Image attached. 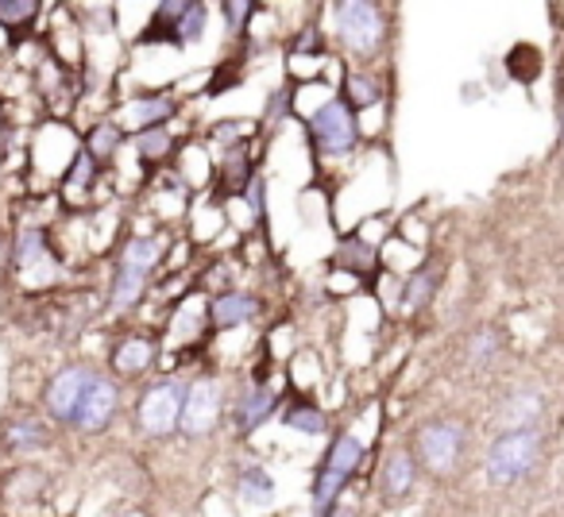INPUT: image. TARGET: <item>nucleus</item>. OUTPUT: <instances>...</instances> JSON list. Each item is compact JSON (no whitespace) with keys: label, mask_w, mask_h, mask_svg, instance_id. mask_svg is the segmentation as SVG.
I'll return each mask as SVG.
<instances>
[{"label":"nucleus","mask_w":564,"mask_h":517,"mask_svg":"<svg viewBox=\"0 0 564 517\" xmlns=\"http://www.w3.org/2000/svg\"><path fill=\"white\" fill-rule=\"evenodd\" d=\"M333 35H337L340 51H345L352 63L368 66L391 43V20H387L383 4H371V0H340L333 4Z\"/></svg>","instance_id":"f257e3e1"},{"label":"nucleus","mask_w":564,"mask_h":517,"mask_svg":"<svg viewBox=\"0 0 564 517\" xmlns=\"http://www.w3.org/2000/svg\"><path fill=\"white\" fill-rule=\"evenodd\" d=\"M364 440L356 432L340 429L333 432L329 452H325L322 468L314 471V483H310V506H314V517H325L340 498H345V486L356 479V471L364 468Z\"/></svg>","instance_id":"f03ea898"},{"label":"nucleus","mask_w":564,"mask_h":517,"mask_svg":"<svg viewBox=\"0 0 564 517\" xmlns=\"http://www.w3.org/2000/svg\"><path fill=\"white\" fill-rule=\"evenodd\" d=\"M545 460V432L541 429H518L499 432L484 452V475L491 486H514L530 479Z\"/></svg>","instance_id":"7ed1b4c3"},{"label":"nucleus","mask_w":564,"mask_h":517,"mask_svg":"<svg viewBox=\"0 0 564 517\" xmlns=\"http://www.w3.org/2000/svg\"><path fill=\"white\" fill-rule=\"evenodd\" d=\"M306 135L317 158H348L360 147V112L333 94L306 117Z\"/></svg>","instance_id":"20e7f679"},{"label":"nucleus","mask_w":564,"mask_h":517,"mask_svg":"<svg viewBox=\"0 0 564 517\" xmlns=\"http://www.w3.org/2000/svg\"><path fill=\"white\" fill-rule=\"evenodd\" d=\"M189 375H159L140 391L135 402V421L151 440H166L178 432L182 406H186Z\"/></svg>","instance_id":"39448f33"},{"label":"nucleus","mask_w":564,"mask_h":517,"mask_svg":"<svg viewBox=\"0 0 564 517\" xmlns=\"http://www.w3.org/2000/svg\"><path fill=\"white\" fill-rule=\"evenodd\" d=\"M205 28H209V4H202V0H163L151 12V24L140 35V43H166L174 51H189L194 43H202Z\"/></svg>","instance_id":"423d86ee"},{"label":"nucleus","mask_w":564,"mask_h":517,"mask_svg":"<svg viewBox=\"0 0 564 517\" xmlns=\"http://www.w3.org/2000/svg\"><path fill=\"white\" fill-rule=\"evenodd\" d=\"M468 425L456 421V417H433L417 429L414 437V455L430 475H448L456 471V463L464 460V448H468Z\"/></svg>","instance_id":"0eeeda50"},{"label":"nucleus","mask_w":564,"mask_h":517,"mask_svg":"<svg viewBox=\"0 0 564 517\" xmlns=\"http://www.w3.org/2000/svg\"><path fill=\"white\" fill-rule=\"evenodd\" d=\"M228 391L220 383V375H194L186 391V406H182V421L178 432L189 440L209 437L213 429L220 425V414H225Z\"/></svg>","instance_id":"6e6552de"},{"label":"nucleus","mask_w":564,"mask_h":517,"mask_svg":"<svg viewBox=\"0 0 564 517\" xmlns=\"http://www.w3.org/2000/svg\"><path fill=\"white\" fill-rule=\"evenodd\" d=\"M94 378H97V367H89V363H66V367H58L55 375L47 378V386H43V409H47L51 421L70 429L74 414H78L82 398H86Z\"/></svg>","instance_id":"1a4fd4ad"},{"label":"nucleus","mask_w":564,"mask_h":517,"mask_svg":"<svg viewBox=\"0 0 564 517\" xmlns=\"http://www.w3.org/2000/svg\"><path fill=\"white\" fill-rule=\"evenodd\" d=\"M117 409H120V383L97 371L86 398H82L78 414H74L70 429L82 432V437H101V432H109V425L117 421Z\"/></svg>","instance_id":"9d476101"},{"label":"nucleus","mask_w":564,"mask_h":517,"mask_svg":"<svg viewBox=\"0 0 564 517\" xmlns=\"http://www.w3.org/2000/svg\"><path fill=\"white\" fill-rule=\"evenodd\" d=\"M174 117H178V97H174L171 89H163V94H140L117 109V124H120V132H128V135L166 128Z\"/></svg>","instance_id":"9b49d317"},{"label":"nucleus","mask_w":564,"mask_h":517,"mask_svg":"<svg viewBox=\"0 0 564 517\" xmlns=\"http://www.w3.org/2000/svg\"><path fill=\"white\" fill-rule=\"evenodd\" d=\"M417 471H422V463H417L414 448H406V444L391 448L383 468H379V494H383V502H391V506L406 502L410 494H414Z\"/></svg>","instance_id":"f8f14e48"},{"label":"nucleus","mask_w":564,"mask_h":517,"mask_svg":"<svg viewBox=\"0 0 564 517\" xmlns=\"http://www.w3.org/2000/svg\"><path fill=\"white\" fill-rule=\"evenodd\" d=\"M541 414H545V394L538 391V386H514V391H507V398L499 402V409H495V425H499L502 432H518V429H541Z\"/></svg>","instance_id":"ddd939ff"},{"label":"nucleus","mask_w":564,"mask_h":517,"mask_svg":"<svg viewBox=\"0 0 564 517\" xmlns=\"http://www.w3.org/2000/svg\"><path fill=\"white\" fill-rule=\"evenodd\" d=\"M441 283H445V263L441 258H425L422 267H414L402 283L399 294V314L402 317H417L433 298H437Z\"/></svg>","instance_id":"4468645a"},{"label":"nucleus","mask_w":564,"mask_h":517,"mask_svg":"<svg viewBox=\"0 0 564 517\" xmlns=\"http://www.w3.org/2000/svg\"><path fill=\"white\" fill-rule=\"evenodd\" d=\"M155 363H159V344L151 337H140V332L117 340L109 352V367L117 375V383L120 378H143Z\"/></svg>","instance_id":"2eb2a0df"},{"label":"nucleus","mask_w":564,"mask_h":517,"mask_svg":"<svg viewBox=\"0 0 564 517\" xmlns=\"http://www.w3.org/2000/svg\"><path fill=\"white\" fill-rule=\"evenodd\" d=\"M274 409H279V394H274L271 386H267V383L243 386L240 398H236V406H232L236 432H240V437H251V432H259L274 417Z\"/></svg>","instance_id":"dca6fc26"},{"label":"nucleus","mask_w":564,"mask_h":517,"mask_svg":"<svg viewBox=\"0 0 564 517\" xmlns=\"http://www.w3.org/2000/svg\"><path fill=\"white\" fill-rule=\"evenodd\" d=\"M209 324L217 332H232V329H243L259 317V298L248 290H220L209 298Z\"/></svg>","instance_id":"f3484780"},{"label":"nucleus","mask_w":564,"mask_h":517,"mask_svg":"<svg viewBox=\"0 0 564 517\" xmlns=\"http://www.w3.org/2000/svg\"><path fill=\"white\" fill-rule=\"evenodd\" d=\"M58 258L55 251H51V240L43 228H24V232H17V240H12V267L20 271V275H35V271H51Z\"/></svg>","instance_id":"a211bd4d"},{"label":"nucleus","mask_w":564,"mask_h":517,"mask_svg":"<svg viewBox=\"0 0 564 517\" xmlns=\"http://www.w3.org/2000/svg\"><path fill=\"white\" fill-rule=\"evenodd\" d=\"M51 444V432H47V421L35 414H24V417H12L4 421L0 429V448L9 455H28V452H40V448Z\"/></svg>","instance_id":"6ab92c4d"},{"label":"nucleus","mask_w":564,"mask_h":517,"mask_svg":"<svg viewBox=\"0 0 564 517\" xmlns=\"http://www.w3.org/2000/svg\"><path fill=\"white\" fill-rule=\"evenodd\" d=\"M151 286V275L132 263H120L117 258V275H112V286H109V309L112 314H132L135 306L143 301Z\"/></svg>","instance_id":"aec40b11"},{"label":"nucleus","mask_w":564,"mask_h":517,"mask_svg":"<svg viewBox=\"0 0 564 517\" xmlns=\"http://www.w3.org/2000/svg\"><path fill=\"white\" fill-rule=\"evenodd\" d=\"M120 263H132V267L148 271V275L155 278L159 267L166 263V235H159V232L128 235V240L120 243Z\"/></svg>","instance_id":"412c9836"},{"label":"nucleus","mask_w":564,"mask_h":517,"mask_svg":"<svg viewBox=\"0 0 564 517\" xmlns=\"http://www.w3.org/2000/svg\"><path fill=\"white\" fill-rule=\"evenodd\" d=\"M236 498L243 502V506L251 509H263L274 502V479L271 471L263 468V463H243L240 471H236Z\"/></svg>","instance_id":"4be33fe9"},{"label":"nucleus","mask_w":564,"mask_h":517,"mask_svg":"<svg viewBox=\"0 0 564 517\" xmlns=\"http://www.w3.org/2000/svg\"><path fill=\"white\" fill-rule=\"evenodd\" d=\"M120 147H124V132H120L117 120H97V124L86 132V140H82V151L94 155L97 166L112 163V158L120 155Z\"/></svg>","instance_id":"5701e85b"},{"label":"nucleus","mask_w":564,"mask_h":517,"mask_svg":"<svg viewBox=\"0 0 564 517\" xmlns=\"http://www.w3.org/2000/svg\"><path fill=\"white\" fill-rule=\"evenodd\" d=\"M379 267V248L360 235H345L337 248V271H348V275H371Z\"/></svg>","instance_id":"b1692460"},{"label":"nucleus","mask_w":564,"mask_h":517,"mask_svg":"<svg viewBox=\"0 0 564 517\" xmlns=\"http://www.w3.org/2000/svg\"><path fill=\"white\" fill-rule=\"evenodd\" d=\"M282 425L299 432V437H325L329 432V417L314 402H291V406L282 409Z\"/></svg>","instance_id":"393cba45"},{"label":"nucleus","mask_w":564,"mask_h":517,"mask_svg":"<svg viewBox=\"0 0 564 517\" xmlns=\"http://www.w3.org/2000/svg\"><path fill=\"white\" fill-rule=\"evenodd\" d=\"M340 97L352 105L356 112L371 109V105L383 101V81L368 70H345V86H340Z\"/></svg>","instance_id":"a878e982"},{"label":"nucleus","mask_w":564,"mask_h":517,"mask_svg":"<svg viewBox=\"0 0 564 517\" xmlns=\"http://www.w3.org/2000/svg\"><path fill=\"white\" fill-rule=\"evenodd\" d=\"M97 174H101V166L94 163V155H86V151H74L70 166H66V178H63V189L70 197H86L89 189L97 186Z\"/></svg>","instance_id":"bb28decb"},{"label":"nucleus","mask_w":564,"mask_h":517,"mask_svg":"<svg viewBox=\"0 0 564 517\" xmlns=\"http://www.w3.org/2000/svg\"><path fill=\"white\" fill-rule=\"evenodd\" d=\"M132 147H135V158H140L143 166H159L174 151V135H171V128H151V132L135 135Z\"/></svg>","instance_id":"cd10ccee"},{"label":"nucleus","mask_w":564,"mask_h":517,"mask_svg":"<svg viewBox=\"0 0 564 517\" xmlns=\"http://www.w3.org/2000/svg\"><path fill=\"white\" fill-rule=\"evenodd\" d=\"M43 4L40 0H0V28L4 32H20V28H32L40 20Z\"/></svg>","instance_id":"c85d7f7f"},{"label":"nucleus","mask_w":564,"mask_h":517,"mask_svg":"<svg viewBox=\"0 0 564 517\" xmlns=\"http://www.w3.org/2000/svg\"><path fill=\"white\" fill-rule=\"evenodd\" d=\"M243 205H248V217H251V224H256V232L259 235L271 232V212H267V182L259 178V174L248 182V189H243Z\"/></svg>","instance_id":"c756f323"},{"label":"nucleus","mask_w":564,"mask_h":517,"mask_svg":"<svg viewBox=\"0 0 564 517\" xmlns=\"http://www.w3.org/2000/svg\"><path fill=\"white\" fill-rule=\"evenodd\" d=\"M286 55L291 58H322L329 55V40H325V32L317 24H302V32L291 40V47H286Z\"/></svg>","instance_id":"7c9ffc66"},{"label":"nucleus","mask_w":564,"mask_h":517,"mask_svg":"<svg viewBox=\"0 0 564 517\" xmlns=\"http://www.w3.org/2000/svg\"><path fill=\"white\" fill-rule=\"evenodd\" d=\"M507 70L514 74V81H533L541 74V51L533 43H518L507 58Z\"/></svg>","instance_id":"2f4dec72"},{"label":"nucleus","mask_w":564,"mask_h":517,"mask_svg":"<svg viewBox=\"0 0 564 517\" xmlns=\"http://www.w3.org/2000/svg\"><path fill=\"white\" fill-rule=\"evenodd\" d=\"M248 132H251V120H220V124H213L209 143H217L220 155H228L236 147H248V140H243Z\"/></svg>","instance_id":"473e14b6"},{"label":"nucleus","mask_w":564,"mask_h":517,"mask_svg":"<svg viewBox=\"0 0 564 517\" xmlns=\"http://www.w3.org/2000/svg\"><path fill=\"white\" fill-rule=\"evenodd\" d=\"M499 348H502V337L495 329H476L468 337V363L476 367H487L491 360H499Z\"/></svg>","instance_id":"72a5a7b5"},{"label":"nucleus","mask_w":564,"mask_h":517,"mask_svg":"<svg viewBox=\"0 0 564 517\" xmlns=\"http://www.w3.org/2000/svg\"><path fill=\"white\" fill-rule=\"evenodd\" d=\"M251 16H256V4H248V0H225V4H220V20H225V32L228 35H243V32H248Z\"/></svg>","instance_id":"f704fd0d"},{"label":"nucleus","mask_w":564,"mask_h":517,"mask_svg":"<svg viewBox=\"0 0 564 517\" xmlns=\"http://www.w3.org/2000/svg\"><path fill=\"white\" fill-rule=\"evenodd\" d=\"M267 128H274L279 120H286V112H291V89H274L271 97H267Z\"/></svg>","instance_id":"c9c22d12"},{"label":"nucleus","mask_w":564,"mask_h":517,"mask_svg":"<svg viewBox=\"0 0 564 517\" xmlns=\"http://www.w3.org/2000/svg\"><path fill=\"white\" fill-rule=\"evenodd\" d=\"M325 517H360V514H356V506H352V502H345V498H340L337 506H333Z\"/></svg>","instance_id":"e433bc0d"},{"label":"nucleus","mask_w":564,"mask_h":517,"mask_svg":"<svg viewBox=\"0 0 564 517\" xmlns=\"http://www.w3.org/2000/svg\"><path fill=\"white\" fill-rule=\"evenodd\" d=\"M0 140H4V109H0Z\"/></svg>","instance_id":"4c0bfd02"},{"label":"nucleus","mask_w":564,"mask_h":517,"mask_svg":"<svg viewBox=\"0 0 564 517\" xmlns=\"http://www.w3.org/2000/svg\"><path fill=\"white\" fill-rule=\"evenodd\" d=\"M561 132H564V105H561Z\"/></svg>","instance_id":"58836bf2"}]
</instances>
